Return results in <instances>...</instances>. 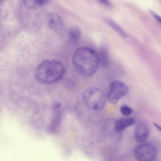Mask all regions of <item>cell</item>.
I'll return each instance as SVG.
<instances>
[{"mask_svg":"<svg viewBox=\"0 0 161 161\" xmlns=\"http://www.w3.org/2000/svg\"><path fill=\"white\" fill-rule=\"evenodd\" d=\"M72 63L75 70L82 75H93L100 65L98 54L93 49L80 47L77 49L73 55Z\"/></svg>","mask_w":161,"mask_h":161,"instance_id":"cell-1","label":"cell"},{"mask_svg":"<svg viewBox=\"0 0 161 161\" xmlns=\"http://www.w3.org/2000/svg\"><path fill=\"white\" fill-rule=\"evenodd\" d=\"M65 72V67L61 62L47 60L36 66L34 76L39 83L43 84H51L59 81L64 76Z\"/></svg>","mask_w":161,"mask_h":161,"instance_id":"cell-2","label":"cell"},{"mask_svg":"<svg viewBox=\"0 0 161 161\" xmlns=\"http://www.w3.org/2000/svg\"><path fill=\"white\" fill-rule=\"evenodd\" d=\"M83 99L87 106L94 111H99L105 106L107 97L103 91L98 88L92 87L84 92Z\"/></svg>","mask_w":161,"mask_h":161,"instance_id":"cell-3","label":"cell"},{"mask_svg":"<svg viewBox=\"0 0 161 161\" xmlns=\"http://www.w3.org/2000/svg\"><path fill=\"white\" fill-rule=\"evenodd\" d=\"M129 92L127 85L121 80H115L110 84L107 99L109 103L115 104Z\"/></svg>","mask_w":161,"mask_h":161,"instance_id":"cell-4","label":"cell"},{"mask_svg":"<svg viewBox=\"0 0 161 161\" xmlns=\"http://www.w3.org/2000/svg\"><path fill=\"white\" fill-rule=\"evenodd\" d=\"M156 148L152 144L149 143L139 145L134 151V156L139 161L153 160L156 158Z\"/></svg>","mask_w":161,"mask_h":161,"instance_id":"cell-5","label":"cell"},{"mask_svg":"<svg viewBox=\"0 0 161 161\" xmlns=\"http://www.w3.org/2000/svg\"><path fill=\"white\" fill-rule=\"evenodd\" d=\"M150 130L148 126L144 122L138 123L135 131L136 140L139 143H143L148 138Z\"/></svg>","mask_w":161,"mask_h":161,"instance_id":"cell-6","label":"cell"},{"mask_svg":"<svg viewBox=\"0 0 161 161\" xmlns=\"http://www.w3.org/2000/svg\"><path fill=\"white\" fill-rule=\"evenodd\" d=\"M47 20L49 27L53 31H59L63 27V22L62 18L59 14L56 13H49Z\"/></svg>","mask_w":161,"mask_h":161,"instance_id":"cell-7","label":"cell"},{"mask_svg":"<svg viewBox=\"0 0 161 161\" xmlns=\"http://www.w3.org/2000/svg\"><path fill=\"white\" fill-rule=\"evenodd\" d=\"M135 120L133 118H120L117 120L115 124V129L117 132H121L134 125Z\"/></svg>","mask_w":161,"mask_h":161,"instance_id":"cell-8","label":"cell"},{"mask_svg":"<svg viewBox=\"0 0 161 161\" xmlns=\"http://www.w3.org/2000/svg\"><path fill=\"white\" fill-rule=\"evenodd\" d=\"M98 54L100 65L103 68L108 67L110 64V61L107 49L105 47H102L99 50Z\"/></svg>","mask_w":161,"mask_h":161,"instance_id":"cell-9","label":"cell"},{"mask_svg":"<svg viewBox=\"0 0 161 161\" xmlns=\"http://www.w3.org/2000/svg\"><path fill=\"white\" fill-rule=\"evenodd\" d=\"M82 34L81 30L79 28L74 27L71 28L68 34L69 41L72 43H77L81 38Z\"/></svg>","mask_w":161,"mask_h":161,"instance_id":"cell-10","label":"cell"},{"mask_svg":"<svg viewBox=\"0 0 161 161\" xmlns=\"http://www.w3.org/2000/svg\"><path fill=\"white\" fill-rule=\"evenodd\" d=\"M107 24L112 27L114 30L118 33L123 38L128 37V34L124 31L122 28L114 21L110 19L106 20Z\"/></svg>","mask_w":161,"mask_h":161,"instance_id":"cell-11","label":"cell"},{"mask_svg":"<svg viewBox=\"0 0 161 161\" xmlns=\"http://www.w3.org/2000/svg\"><path fill=\"white\" fill-rule=\"evenodd\" d=\"M50 0H24L25 5L29 8H36L47 4Z\"/></svg>","mask_w":161,"mask_h":161,"instance_id":"cell-12","label":"cell"},{"mask_svg":"<svg viewBox=\"0 0 161 161\" xmlns=\"http://www.w3.org/2000/svg\"><path fill=\"white\" fill-rule=\"evenodd\" d=\"M120 111L122 114L126 116H130L133 112V109L127 106H123L120 108Z\"/></svg>","mask_w":161,"mask_h":161,"instance_id":"cell-13","label":"cell"},{"mask_svg":"<svg viewBox=\"0 0 161 161\" xmlns=\"http://www.w3.org/2000/svg\"><path fill=\"white\" fill-rule=\"evenodd\" d=\"M149 12L152 16L161 24V17L155 12L151 10L149 11Z\"/></svg>","mask_w":161,"mask_h":161,"instance_id":"cell-14","label":"cell"},{"mask_svg":"<svg viewBox=\"0 0 161 161\" xmlns=\"http://www.w3.org/2000/svg\"><path fill=\"white\" fill-rule=\"evenodd\" d=\"M98 2L103 5L109 7H112V5L108 0H96Z\"/></svg>","mask_w":161,"mask_h":161,"instance_id":"cell-15","label":"cell"},{"mask_svg":"<svg viewBox=\"0 0 161 161\" xmlns=\"http://www.w3.org/2000/svg\"><path fill=\"white\" fill-rule=\"evenodd\" d=\"M153 125H154L161 132V126L159 125L158 124L156 123L153 122Z\"/></svg>","mask_w":161,"mask_h":161,"instance_id":"cell-16","label":"cell"},{"mask_svg":"<svg viewBox=\"0 0 161 161\" xmlns=\"http://www.w3.org/2000/svg\"><path fill=\"white\" fill-rule=\"evenodd\" d=\"M160 1L161 2V0H160Z\"/></svg>","mask_w":161,"mask_h":161,"instance_id":"cell-17","label":"cell"}]
</instances>
